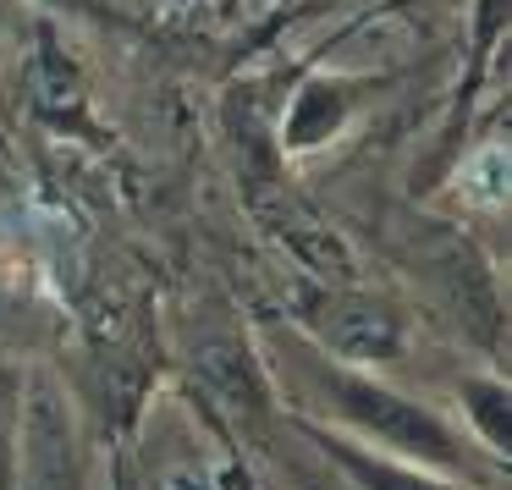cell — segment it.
<instances>
[{"mask_svg": "<svg viewBox=\"0 0 512 490\" xmlns=\"http://www.w3.org/2000/svg\"><path fill=\"white\" fill-rule=\"evenodd\" d=\"M353 402L369 413V424H380V430H391V435H402L408 446H424V452H446V441L424 424V413H413V408H397L391 397H375V391H353Z\"/></svg>", "mask_w": 512, "mask_h": 490, "instance_id": "cell-1", "label": "cell"}]
</instances>
